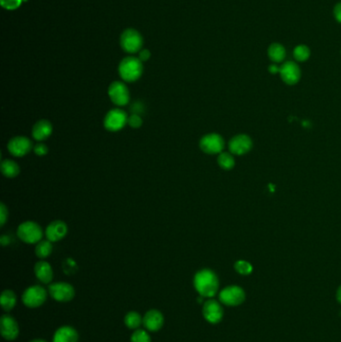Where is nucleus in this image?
<instances>
[{"mask_svg": "<svg viewBox=\"0 0 341 342\" xmlns=\"http://www.w3.org/2000/svg\"><path fill=\"white\" fill-rule=\"evenodd\" d=\"M0 330L2 337L7 341H12L16 339L19 334V327L17 321L8 314H5L1 317Z\"/></svg>", "mask_w": 341, "mask_h": 342, "instance_id": "f8f14e48", "label": "nucleus"}, {"mask_svg": "<svg viewBox=\"0 0 341 342\" xmlns=\"http://www.w3.org/2000/svg\"><path fill=\"white\" fill-rule=\"evenodd\" d=\"M234 268L239 274H242V275H248V274L251 273L252 270H253L252 265L249 262L244 261V260L237 261L234 264Z\"/></svg>", "mask_w": 341, "mask_h": 342, "instance_id": "c85d7f7f", "label": "nucleus"}, {"mask_svg": "<svg viewBox=\"0 0 341 342\" xmlns=\"http://www.w3.org/2000/svg\"><path fill=\"white\" fill-rule=\"evenodd\" d=\"M8 216V210L4 203L0 204V225L3 226L7 220Z\"/></svg>", "mask_w": 341, "mask_h": 342, "instance_id": "72a5a7b5", "label": "nucleus"}, {"mask_svg": "<svg viewBox=\"0 0 341 342\" xmlns=\"http://www.w3.org/2000/svg\"><path fill=\"white\" fill-rule=\"evenodd\" d=\"M35 273L36 278L44 284L50 283L53 279V270L51 265L43 260H40L35 264Z\"/></svg>", "mask_w": 341, "mask_h": 342, "instance_id": "6ab92c4d", "label": "nucleus"}, {"mask_svg": "<svg viewBox=\"0 0 341 342\" xmlns=\"http://www.w3.org/2000/svg\"><path fill=\"white\" fill-rule=\"evenodd\" d=\"M108 95L110 100L117 106H124L130 99V93L127 86L120 81H114L109 85Z\"/></svg>", "mask_w": 341, "mask_h": 342, "instance_id": "6e6552de", "label": "nucleus"}, {"mask_svg": "<svg viewBox=\"0 0 341 342\" xmlns=\"http://www.w3.org/2000/svg\"><path fill=\"white\" fill-rule=\"evenodd\" d=\"M202 314L207 322L211 324H217L223 318V308L218 301L209 299L203 303Z\"/></svg>", "mask_w": 341, "mask_h": 342, "instance_id": "ddd939ff", "label": "nucleus"}, {"mask_svg": "<svg viewBox=\"0 0 341 342\" xmlns=\"http://www.w3.org/2000/svg\"><path fill=\"white\" fill-rule=\"evenodd\" d=\"M17 236L27 244H35L41 241L43 232L41 227L33 221H25L17 228Z\"/></svg>", "mask_w": 341, "mask_h": 342, "instance_id": "20e7f679", "label": "nucleus"}, {"mask_svg": "<svg viewBox=\"0 0 341 342\" xmlns=\"http://www.w3.org/2000/svg\"><path fill=\"white\" fill-rule=\"evenodd\" d=\"M336 297H337V301L341 303V286H339L338 290H337V293H336Z\"/></svg>", "mask_w": 341, "mask_h": 342, "instance_id": "58836bf2", "label": "nucleus"}, {"mask_svg": "<svg viewBox=\"0 0 341 342\" xmlns=\"http://www.w3.org/2000/svg\"><path fill=\"white\" fill-rule=\"evenodd\" d=\"M199 147L207 154H220L224 148V140L216 133L206 134L200 139Z\"/></svg>", "mask_w": 341, "mask_h": 342, "instance_id": "9b49d317", "label": "nucleus"}, {"mask_svg": "<svg viewBox=\"0 0 341 342\" xmlns=\"http://www.w3.org/2000/svg\"><path fill=\"white\" fill-rule=\"evenodd\" d=\"M1 172L7 178H14L19 174L20 168L15 161L4 159L1 161Z\"/></svg>", "mask_w": 341, "mask_h": 342, "instance_id": "5701e85b", "label": "nucleus"}, {"mask_svg": "<svg viewBox=\"0 0 341 342\" xmlns=\"http://www.w3.org/2000/svg\"><path fill=\"white\" fill-rule=\"evenodd\" d=\"M52 124L50 121L41 119L38 120L32 127V137L36 141H44L52 134Z\"/></svg>", "mask_w": 341, "mask_h": 342, "instance_id": "a211bd4d", "label": "nucleus"}, {"mask_svg": "<svg viewBox=\"0 0 341 342\" xmlns=\"http://www.w3.org/2000/svg\"><path fill=\"white\" fill-rule=\"evenodd\" d=\"M268 57L274 63L282 62L286 56V51L283 45L280 43H272L268 47Z\"/></svg>", "mask_w": 341, "mask_h": 342, "instance_id": "412c9836", "label": "nucleus"}, {"mask_svg": "<svg viewBox=\"0 0 341 342\" xmlns=\"http://www.w3.org/2000/svg\"><path fill=\"white\" fill-rule=\"evenodd\" d=\"M128 121V116L123 109L114 108L107 112L104 117V127L110 132H117L121 130Z\"/></svg>", "mask_w": 341, "mask_h": 342, "instance_id": "7ed1b4c3", "label": "nucleus"}, {"mask_svg": "<svg viewBox=\"0 0 341 342\" xmlns=\"http://www.w3.org/2000/svg\"><path fill=\"white\" fill-rule=\"evenodd\" d=\"M0 2L3 8L8 9V10H13L20 6L22 0H0Z\"/></svg>", "mask_w": 341, "mask_h": 342, "instance_id": "c756f323", "label": "nucleus"}, {"mask_svg": "<svg viewBox=\"0 0 341 342\" xmlns=\"http://www.w3.org/2000/svg\"><path fill=\"white\" fill-rule=\"evenodd\" d=\"M33 151L37 156H44L48 153V147L43 143H38L33 147Z\"/></svg>", "mask_w": 341, "mask_h": 342, "instance_id": "2f4dec72", "label": "nucleus"}, {"mask_svg": "<svg viewBox=\"0 0 341 342\" xmlns=\"http://www.w3.org/2000/svg\"><path fill=\"white\" fill-rule=\"evenodd\" d=\"M32 142L28 137L15 136L11 138L7 144L9 153L15 157H23L32 150Z\"/></svg>", "mask_w": 341, "mask_h": 342, "instance_id": "9d476101", "label": "nucleus"}, {"mask_svg": "<svg viewBox=\"0 0 341 342\" xmlns=\"http://www.w3.org/2000/svg\"><path fill=\"white\" fill-rule=\"evenodd\" d=\"M21 299L23 304L28 308L40 307L47 299V291L40 285H33L25 289Z\"/></svg>", "mask_w": 341, "mask_h": 342, "instance_id": "39448f33", "label": "nucleus"}, {"mask_svg": "<svg viewBox=\"0 0 341 342\" xmlns=\"http://www.w3.org/2000/svg\"><path fill=\"white\" fill-rule=\"evenodd\" d=\"M252 147L250 137L245 134H239L229 141V150L234 155H242L247 153Z\"/></svg>", "mask_w": 341, "mask_h": 342, "instance_id": "f3484780", "label": "nucleus"}, {"mask_svg": "<svg viewBox=\"0 0 341 342\" xmlns=\"http://www.w3.org/2000/svg\"><path fill=\"white\" fill-rule=\"evenodd\" d=\"M122 49L128 53H135L143 45V38L135 29H126L120 37Z\"/></svg>", "mask_w": 341, "mask_h": 342, "instance_id": "1a4fd4ad", "label": "nucleus"}, {"mask_svg": "<svg viewBox=\"0 0 341 342\" xmlns=\"http://www.w3.org/2000/svg\"><path fill=\"white\" fill-rule=\"evenodd\" d=\"M78 332L71 326L59 327L53 335L52 342H78Z\"/></svg>", "mask_w": 341, "mask_h": 342, "instance_id": "aec40b11", "label": "nucleus"}, {"mask_svg": "<svg viewBox=\"0 0 341 342\" xmlns=\"http://www.w3.org/2000/svg\"><path fill=\"white\" fill-rule=\"evenodd\" d=\"M127 124L132 128H139L142 125V118L138 114H132L128 117Z\"/></svg>", "mask_w": 341, "mask_h": 342, "instance_id": "7c9ffc66", "label": "nucleus"}, {"mask_svg": "<svg viewBox=\"0 0 341 342\" xmlns=\"http://www.w3.org/2000/svg\"><path fill=\"white\" fill-rule=\"evenodd\" d=\"M0 242H1V244H2L3 246H5V245L9 244V238L6 237V236H2L1 240H0Z\"/></svg>", "mask_w": 341, "mask_h": 342, "instance_id": "4c0bfd02", "label": "nucleus"}, {"mask_svg": "<svg viewBox=\"0 0 341 342\" xmlns=\"http://www.w3.org/2000/svg\"><path fill=\"white\" fill-rule=\"evenodd\" d=\"M293 56L299 62L306 61L310 56V49L304 44L297 45L293 50Z\"/></svg>", "mask_w": 341, "mask_h": 342, "instance_id": "bb28decb", "label": "nucleus"}, {"mask_svg": "<svg viewBox=\"0 0 341 342\" xmlns=\"http://www.w3.org/2000/svg\"><path fill=\"white\" fill-rule=\"evenodd\" d=\"M333 14H334V17L335 19L341 23V2L337 3L333 9Z\"/></svg>", "mask_w": 341, "mask_h": 342, "instance_id": "c9c22d12", "label": "nucleus"}, {"mask_svg": "<svg viewBox=\"0 0 341 342\" xmlns=\"http://www.w3.org/2000/svg\"><path fill=\"white\" fill-rule=\"evenodd\" d=\"M163 324V314L157 309H150L143 316V326L147 331L156 332L162 328Z\"/></svg>", "mask_w": 341, "mask_h": 342, "instance_id": "4468645a", "label": "nucleus"}, {"mask_svg": "<svg viewBox=\"0 0 341 342\" xmlns=\"http://www.w3.org/2000/svg\"><path fill=\"white\" fill-rule=\"evenodd\" d=\"M69 227L67 224L62 220L52 221L45 230L46 238L51 242H56L64 238L67 234Z\"/></svg>", "mask_w": 341, "mask_h": 342, "instance_id": "dca6fc26", "label": "nucleus"}, {"mask_svg": "<svg viewBox=\"0 0 341 342\" xmlns=\"http://www.w3.org/2000/svg\"><path fill=\"white\" fill-rule=\"evenodd\" d=\"M52 250H53V246H52L51 241L49 240H43V241H39L38 243H36L35 254L40 259H44L48 257L52 253Z\"/></svg>", "mask_w": 341, "mask_h": 342, "instance_id": "393cba45", "label": "nucleus"}, {"mask_svg": "<svg viewBox=\"0 0 341 342\" xmlns=\"http://www.w3.org/2000/svg\"><path fill=\"white\" fill-rule=\"evenodd\" d=\"M49 295L58 302H69L74 298V287L67 282H55L48 287Z\"/></svg>", "mask_w": 341, "mask_h": 342, "instance_id": "423d86ee", "label": "nucleus"}, {"mask_svg": "<svg viewBox=\"0 0 341 342\" xmlns=\"http://www.w3.org/2000/svg\"><path fill=\"white\" fill-rule=\"evenodd\" d=\"M138 58L142 61V62H145V61H147L149 58H150V52H149V50H147V49H143V50H141L140 51V53H139V56H138Z\"/></svg>", "mask_w": 341, "mask_h": 342, "instance_id": "f704fd0d", "label": "nucleus"}, {"mask_svg": "<svg viewBox=\"0 0 341 342\" xmlns=\"http://www.w3.org/2000/svg\"><path fill=\"white\" fill-rule=\"evenodd\" d=\"M124 324L127 328L137 330L143 324V317H141V315L137 311H130L126 313L124 317Z\"/></svg>", "mask_w": 341, "mask_h": 342, "instance_id": "b1692460", "label": "nucleus"}, {"mask_svg": "<svg viewBox=\"0 0 341 342\" xmlns=\"http://www.w3.org/2000/svg\"><path fill=\"white\" fill-rule=\"evenodd\" d=\"M268 70H269L271 73H277V72H279L280 69H278L275 64H272V65H270V66L268 67Z\"/></svg>", "mask_w": 341, "mask_h": 342, "instance_id": "e433bc0d", "label": "nucleus"}, {"mask_svg": "<svg viewBox=\"0 0 341 342\" xmlns=\"http://www.w3.org/2000/svg\"><path fill=\"white\" fill-rule=\"evenodd\" d=\"M279 73L281 79L288 85L296 84L301 77L300 69L295 62L292 61H287L284 64H282L279 70Z\"/></svg>", "mask_w": 341, "mask_h": 342, "instance_id": "2eb2a0df", "label": "nucleus"}, {"mask_svg": "<svg viewBox=\"0 0 341 342\" xmlns=\"http://www.w3.org/2000/svg\"><path fill=\"white\" fill-rule=\"evenodd\" d=\"M16 301H17L16 295L12 290L6 289L2 292L1 298H0V303H1V306L5 312H8V311H10L15 307Z\"/></svg>", "mask_w": 341, "mask_h": 342, "instance_id": "4be33fe9", "label": "nucleus"}, {"mask_svg": "<svg viewBox=\"0 0 341 342\" xmlns=\"http://www.w3.org/2000/svg\"><path fill=\"white\" fill-rule=\"evenodd\" d=\"M219 300L227 306H238L245 300V292L236 285L227 286L220 291Z\"/></svg>", "mask_w": 341, "mask_h": 342, "instance_id": "0eeeda50", "label": "nucleus"}, {"mask_svg": "<svg viewBox=\"0 0 341 342\" xmlns=\"http://www.w3.org/2000/svg\"><path fill=\"white\" fill-rule=\"evenodd\" d=\"M217 162H218L219 166L222 169H225V170H229V169L233 168V166L235 164L233 156L230 153H227V152H221L218 155Z\"/></svg>", "mask_w": 341, "mask_h": 342, "instance_id": "a878e982", "label": "nucleus"}, {"mask_svg": "<svg viewBox=\"0 0 341 342\" xmlns=\"http://www.w3.org/2000/svg\"><path fill=\"white\" fill-rule=\"evenodd\" d=\"M76 268H77L76 263L74 262V260H72V259H70V258L66 259V261H65L64 264H63V270H64L65 273H73L74 270H76Z\"/></svg>", "mask_w": 341, "mask_h": 342, "instance_id": "473e14b6", "label": "nucleus"}, {"mask_svg": "<svg viewBox=\"0 0 341 342\" xmlns=\"http://www.w3.org/2000/svg\"><path fill=\"white\" fill-rule=\"evenodd\" d=\"M130 342H151V337L146 330L138 328L132 333Z\"/></svg>", "mask_w": 341, "mask_h": 342, "instance_id": "cd10ccee", "label": "nucleus"}, {"mask_svg": "<svg viewBox=\"0 0 341 342\" xmlns=\"http://www.w3.org/2000/svg\"><path fill=\"white\" fill-rule=\"evenodd\" d=\"M193 285L197 293L205 298L216 295L219 287L217 275L210 269H201L194 275Z\"/></svg>", "mask_w": 341, "mask_h": 342, "instance_id": "f257e3e1", "label": "nucleus"}, {"mask_svg": "<svg viewBox=\"0 0 341 342\" xmlns=\"http://www.w3.org/2000/svg\"><path fill=\"white\" fill-rule=\"evenodd\" d=\"M120 77L126 82H134L138 80L143 73L142 61L133 56L125 57L118 66Z\"/></svg>", "mask_w": 341, "mask_h": 342, "instance_id": "f03ea898", "label": "nucleus"}, {"mask_svg": "<svg viewBox=\"0 0 341 342\" xmlns=\"http://www.w3.org/2000/svg\"><path fill=\"white\" fill-rule=\"evenodd\" d=\"M30 342H47L46 340H44V339H35V340H32V341Z\"/></svg>", "mask_w": 341, "mask_h": 342, "instance_id": "ea45409f", "label": "nucleus"}]
</instances>
